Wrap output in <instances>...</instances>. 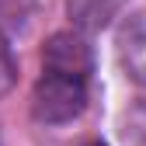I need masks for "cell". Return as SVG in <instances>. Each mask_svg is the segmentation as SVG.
<instances>
[{"label": "cell", "instance_id": "6da1fadb", "mask_svg": "<svg viewBox=\"0 0 146 146\" xmlns=\"http://www.w3.org/2000/svg\"><path fill=\"white\" fill-rule=\"evenodd\" d=\"M87 84L90 77L42 66V77L35 80L31 90V115L42 125H66L80 118L87 108Z\"/></svg>", "mask_w": 146, "mask_h": 146}, {"label": "cell", "instance_id": "7a4b0ae2", "mask_svg": "<svg viewBox=\"0 0 146 146\" xmlns=\"http://www.w3.org/2000/svg\"><path fill=\"white\" fill-rule=\"evenodd\" d=\"M42 66L90 77L94 73V49L84 31H56L42 49Z\"/></svg>", "mask_w": 146, "mask_h": 146}, {"label": "cell", "instance_id": "3957f363", "mask_svg": "<svg viewBox=\"0 0 146 146\" xmlns=\"http://www.w3.org/2000/svg\"><path fill=\"white\" fill-rule=\"evenodd\" d=\"M118 59L136 84L146 87V11L125 17L118 28Z\"/></svg>", "mask_w": 146, "mask_h": 146}, {"label": "cell", "instance_id": "277c9868", "mask_svg": "<svg viewBox=\"0 0 146 146\" xmlns=\"http://www.w3.org/2000/svg\"><path fill=\"white\" fill-rule=\"evenodd\" d=\"M129 0H66V14L77 31H101L125 11Z\"/></svg>", "mask_w": 146, "mask_h": 146}, {"label": "cell", "instance_id": "5b68a950", "mask_svg": "<svg viewBox=\"0 0 146 146\" xmlns=\"http://www.w3.org/2000/svg\"><path fill=\"white\" fill-rule=\"evenodd\" d=\"M14 80H17V59H14V52H11L7 38L0 35V98H4L7 90L14 87Z\"/></svg>", "mask_w": 146, "mask_h": 146}, {"label": "cell", "instance_id": "8992f818", "mask_svg": "<svg viewBox=\"0 0 146 146\" xmlns=\"http://www.w3.org/2000/svg\"><path fill=\"white\" fill-rule=\"evenodd\" d=\"M84 146H104V143H98V139H90V143H84Z\"/></svg>", "mask_w": 146, "mask_h": 146}]
</instances>
